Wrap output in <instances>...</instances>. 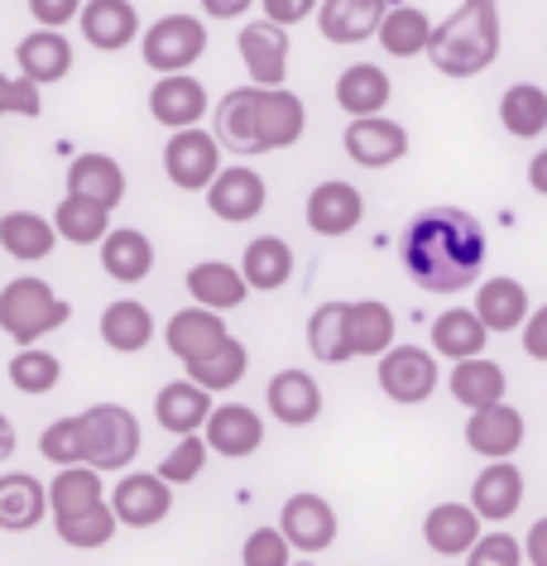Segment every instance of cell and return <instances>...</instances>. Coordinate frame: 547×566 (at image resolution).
<instances>
[{
	"label": "cell",
	"mask_w": 547,
	"mask_h": 566,
	"mask_svg": "<svg viewBox=\"0 0 547 566\" xmlns=\"http://www.w3.org/2000/svg\"><path fill=\"white\" fill-rule=\"evenodd\" d=\"M293 566H317V562H293Z\"/></svg>",
	"instance_id": "obj_59"
},
{
	"label": "cell",
	"mask_w": 547,
	"mask_h": 566,
	"mask_svg": "<svg viewBox=\"0 0 547 566\" xmlns=\"http://www.w3.org/2000/svg\"><path fill=\"white\" fill-rule=\"evenodd\" d=\"M389 73L380 63H350L341 77H336V106L346 111L350 120L356 116H385L389 106Z\"/></svg>",
	"instance_id": "obj_29"
},
{
	"label": "cell",
	"mask_w": 547,
	"mask_h": 566,
	"mask_svg": "<svg viewBox=\"0 0 547 566\" xmlns=\"http://www.w3.org/2000/svg\"><path fill=\"white\" fill-rule=\"evenodd\" d=\"M524 562H528V547L518 543L514 533H504V528L485 533L481 543L466 552V566H524Z\"/></svg>",
	"instance_id": "obj_49"
},
{
	"label": "cell",
	"mask_w": 547,
	"mask_h": 566,
	"mask_svg": "<svg viewBox=\"0 0 547 566\" xmlns=\"http://www.w3.org/2000/svg\"><path fill=\"white\" fill-rule=\"evenodd\" d=\"M260 96L264 87H231L227 96H221L217 106V139L227 145L231 154H270L264 149V135H260Z\"/></svg>",
	"instance_id": "obj_15"
},
{
	"label": "cell",
	"mask_w": 547,
	"mask_h": 566,
	"mask_svg": "<svg viewBox=\"0 0 547 566\" xmlns=\"http://www.w3.org/2000/svg\"><path fill=\"white\" fill-rule=\"evenodd\" d=\"M293 552H298V547L288 543V533L278 528V523H274V528L264 523V528H255V533L245 537L241 562L245 566H293Z\"/></svg>",
	"instance_id": "obj_48"
},
{
	"label": "cell",
	"mask_w": 547,
	"mask_h": 566,
	"mask_svg": "<svg viewBox=\"0 0 547 566\" xmlns=\"http://www.w3.org/2000/svg\"><path fill=\"white\" fill-rule=\"evenodd\" d=\"M77 447L96 471H125L139 457V422L120 403H92L87 413H77Z\"/></svg>",
	"instance_id": "obj_4"
},
{
	"label": "cell",
	"mask_w": 547,
	"mask_h": 566,
	"mask_svg": "<svg viewBox=\"0 0 547 566\" xmlns=\"http://www.w3.org/2000/svg\"><path fill=\"white\" fill-rule=\"evenodd\" d=\"M481 537H485V518L475 504L446 500V504H432L423 518V543H428V552H438V557H466Z\"/></svg>",
	"instance_id": "obj_12"
},
{
	"label": "cell",
	"mask_w": 547,
	"mask_h": 566,
	"mask_svg": "<svg viewBox=\"0 0 547 566\" xmlns=\"http://www.w3.org/2000/svg\"><path fill=\"white\" fill-rule=\"evenodd\" d=\"M139 53L154 73H188L207 53V24L198 15H164L145 30Z\"/></svg>",
	"instance_id": "obj_5"
},
{
	"label": "cell",
	"mask_w": 547,
	"mask_h": 566,
	"mask_svg": "<svg viewBox=\"0 0 547 566\" xmlns=\"http://www.w3.org/2000/svg\"><path fill=\"white\" fill-rule=\"evenodd\" d=\"M365 217V197L360 188H350L346 178H327V182H317L313 192H307V226H313L317 235H346V231H356Z\"/></svg>",
	"instance_id": "obj_18"
},
{
	"label": "cell",
	"mask_w": 547,
	"mask_h": 566,
	"mask_svg": "<svg viewBox=\"0 0 547 566\" xmlns=\"http://www.w3.org/2000/svg\"><path fill=\"white\" fill-rule=\"evenodd\" d=\"M385 15V0H322L317 24L327 44H365V39H380Z\"/></svg>",
	"instance_id": "obj_21"
},
{
	"label": "cell",
	"mask_w": 547,
	"mask_h": 566,
	"mask_svg": "<svg viewBox=\"0 0 547 566\" xmlns=\"http://www.w3.org/2000/svg\"><path fill=\"white\" fill-rule=\"evenodd\" d=\"M207 451H212V442H207V432L178 437V447L159 461V475H164V480H173V485H192V480L202 475V465H207Z\"/></svg>",
	"instance_id": "obj_47"
},
{
	"label": "cell",
	"mask_w": 547,
	"mask_h": 566,
	"mask_svg": "<svg viewBox=\"0 0 547 566\" xmlns=\"http://www.w3.org/2000/svg\"><path fill=\"white\" fill-rule=\"evenodd\" d=\"M442 77H481L499 59V0H461L428 49Z\"/></svg>",
	"instance_id": "obj_2"
},
{
	"label": "cell",
	"mask_w": 547,
	"mask_h": 566,
	"mask_svg": "<svg viewBox=\"0 0 547 566\" xmlns=\"http://www.w3.org/2000/svg\"><path fill=\"white\" fill-rule=\"evenodd\" d=\"M77 24H82V39L102 53H120L139 39V10L130 0H87Z\"/></svg>",
	"instance_id": "obj_19"
},
{
	"label": "cell",
	"mask_w": 547,
	"mask_h": 566,
	"mask_svg": "<svg viewBox=\"0 0 547 566\" xmlns=\"http://www.w3.org/2000/svg\"><path fill=\"white\" fill-rule=\"evenodd\" d=\"M188 293H192V303L231 313V307H241L255 289H250L245 269H231L227 260H202V264L188 269Z\"/></svg>",
	"instance_id": "obj_25"
},
{
	"label": "cell",
	"mask_w": 547,
	"mask_h": 566,
	"mask_svg": "<svg viewBox=\"0 0 547 566\" xmlns=\"http://www.w3.org/2000/svg\"><path fill=\"white\" fill-rule=\"evenodd\" d=\"M278 528L288 533V543L303 552V557H317L336 543V509L322 500V494H288L284 509H278Z\"/></svg>",
	"instance_id": "obj_10"
},
{
	"label": "cell",
	"mask_w": 547,
	"mask_h": 566,
	"mask_svg": "<svg viewBox=\"0 0 547 566\" xmlns=\"http://www.w3.org/2000/svg\"><path fill=\"white\" fill-rule=\"evenodd\" d=\"M212 413H217L212 389H202L198 379H173V385H164L159 399H154V418H159V428L173 432V437L207 432Z\"/></svg>",
	"instance_id": "obj_17"
},
{
	"label": "cell",
	"mask_w": 547,
	"mask_h": 566,
	"mask_svg": "<svg viewBox=\"0 0 547 566\" xmlns=\"http://www.w3.org/2000/svg\"><path fill=\"white\" fill-rule=\"evenodd\" d=\"M346 145V159L360 164V168H389L409 154V130L399 120H385V116H356L341 135Z\"/></svg>",
	"instance_id": "obj_11"
},
{
	"label": "cell",
	"mask_w": 547,
	"mask_h": 566,
	"mask_svg": "<svg viewBox=\"0 0 547 566\" xmlns=\"http://www.w3.org/2000/svg\"><path fill=\"white\" fill-rule=\"evenodd\" d=\"M63 379V360L49 356V350L39 346H20L15 356H10V385L20 394H53Z\"/></svg>",
	"instance_id": "obj_45"
},
{
	"label": "cell",
	"mask_w": 547,
	"mask_h": 566,
	"mask_svg": "<svg viewBox=\"0 0 547 566\" xmlns=\"http://www.w3.org/2000/svg\"><path fill=\"white\" fill-rule=\"evenodd\" d=\"M245 370H250V350H245V342H231L217 350V356H207V360H198V365H188V379H198L202 389H231V385H241L245 379Z\"/></svg>",
	"instance_id": "obj_46"
},
{
	"label": "cell",
	"mask_w": 547,
	"mask_h": 566,
	"mask_svg": "<svg viewBox=\"0 0 547 566\" xmlns=\"http://www.w3.org/2000/svg\"><path fill=\"white\" fill-rule=\"evenodd\" d=\"M475 313L485 317V327L504 336V332H524L528 317H533V303H528V289L518 279H485L481 293H475Z\"/></svg>",
	"instance_id": "obj_26"
},
{
	"label": "cell",
	"mask_w": 547,
	"mask_h": 566,
	"mask_svg": "<svg viewBox=\"0 0 547 566\" xmlns=\"http://www.w3.org/2000/svg\"><path fill=\"white\" fill-rule=\"evenodd\" d=\"M241 63L250 67L255 87H284L288 77V30L264 15L260 24L241 30Z\"/></svg>",
	"instance_id": "obj_16"
},
{
	"label": "cell",
	"mask_w": 547,
	"mask_h": 566,
	"mask_svg": "<svg viewBox=\"0 0 547 566\" xmlns=\"http://www.w3.org/2000/svg\"><path fill=\"white\" fill-rule=\"evenodd\" d=\"M116 523L120 514L106 504H96V509H82V514L73 518H53V528H59V537L67 547H77V552H96V547H106L111 537H116Z\"/></svg>",
	"instance_id": "obj_44"
},
{
	"label": "cell",
	"mask_w": 547,
	"mask_h": 566,
	"mask_svg": "<svg viewBox=\"0 0 547 566\" xmlns=\"http://www.w3.org/2000/svg\"><path fill=\"white\" fill-rule=\"evenodd\" d=\"M485 317L475 313V307H446V313L432 322V350L446 360H471V356H485V342H490Z\"/></svg>",
	"instance_id": "obj_27"
},
{
	"label": "cell",
	"mask_w": 547,
	"mask_h": 566,
	"mask_svg": "<svg viewBox=\"0 0 547 566\" xmlns=\"http://www.w3.org/2000/svg\"><path fill=\"white\" fill-rule=\"evenodd\" d=\"M307 350L322 365H346L356 356L350 346V322H346V303H322L313 317H307Z\"/></svg>",
	"instance_id": "obj_40"
},
{
	"label": "cell",
	"mask_w": 547,
	"mask_h": 566,
	"mask_svg": "<svg viewBox=\"0 0 547 566\" xmlns=\"http://www.w3.org/2000/svg\"><path fill=\"white\" fill-rule=\"evenodd\" d=\"M102 269L116 283H139L149 279L154 269V245L145 231H135V226H116L106 240H102Z\"/></svg>",
	"instance_id": "obj_34"
},
{
	"label": "cell",
	"mask_w": 547,
	"mask_h": 566,
	"mask_svg": "<svg viewBox=\"0 0 547 566\" xmlns=\"http://www.w3.org/2000/svg\"><path fill=\"white\" fill-rule=\"evenodd\" d=\"M346 322H350V346H356V356L380 360L385 350H395V313H389L380 298L346 303Z\"/></svg>",
	"instance_id": "obj_39"
},
{
	"label": "cell",
	"mask_w": 547,
	"mask_h": 566,
	"mask_svg": "<svg viewBox=\"0 0 547 566\" xmlns=\"http://www.w3.org/2000/svg\"><path fill=\"white\" fill-rule=\"evenodd\" d=\"M15 63H20L24 77H34L39 87H49V82H63L73 73V44L63 39V30H34L15 44Z\"/></svg>",
	"instance_id": "obj_28"
},
{
	"label": "cell",
	"mask_w": 547,
	"mask_h": 566,
	"mask_svg": "<svg viewBox=\"0 0 547 566\" xmlns=\"http://www.w3.org/2000/svg\"><path fill=\"white\" fill-rule=\"evenodd\" d=\"M432 34L438 30H432V20L418 6H395L380 24V44L389 59H418L423 49H432Z\"/></svg>",
	"instance_id": "obj_43"
},
{
	"label": "cell",
	"mask_w": 547,
	"mask_h": 566,
	"mask_svg": "<svg viewBox=\"0 0 547 566\" xmlns=\"http://www.w3.org/2000/svg\"><path fill=\"white\" fill-rule=\"evenodd\" d=\"M111 509L120 514L125 528H154L173 509V480H164L159 471H130L111 490Z\"/></svg>",
	"instance_id": "obj_8"
},
{
	"label": "cell",
	"mask_w": 547,
	"mask_h": 566,
	"mask_svg": "<svg viewBox=\"0 0 547 566\" xmlns=\"http://www.w3.org/2000/svg\"><path fill=\"white\" fill-rule=\"evenodd\" d=\"M241 269H245V279H250V289H255V293L284 289V283L293 279V250H288V240L255 235L245 245V254H241Z\"/></svg>",
	"instance_id": "obj_36"
},
{
	"label": "cell",
	"mask_w": 547,
	"mask_h": 566,
	"mask_svg": "<svg viewBox=\"0 0 547 566\" xmlns=\"http://www.w3.org/2000/svg\"><path fill=\"white\" fill-rule=\"evenodd\" d=\"M270 399V418L284 422V428H307V422L322 418V389L307 370H278L264 389Z\"/></svg>",
	"instance_id": "obj_22"
},
{
	"label": "cell",
	"mask_w": 547,
	"mask_h": 566,
	"mask_svg": "<svg viewBox=\"0 0 547 566\" xmlns=\"http://www.w3.org/2000/svg\"><path fill=\"white\" fill-rule=\"evenodd\" d=\"M250 6H255V0H202V10L212 20H241Z\"/></svg>",
	"instance_id": "obj_56"
},
{
	"label": "cell",
	"mask_w": 547,
	"mask_h": 566,
	"mask_svg": "<svg viewBox=\"0 0 547 566\" xmlns=\"http://www.w3.org/2000/svg\"><path fill=\"white\" fill-rule=\"evenodd\" d=\"M452 399L461 408H490V403H499L504 399V389H509V379H504V370L495 360H485V356H471V360H456V370H452Z\"/></svg>",
	"instance_id": "obj_38"
},
{
	"label": "cell",
	"mask_w": 547,
	"mask_h": 566,
	"mask_svg": "<svg viewBox=\"0 0 547 566\" xmlns=\"http://www.w3.org/2000/svg\"><path fill=\"white\" fill-rule=\"evenodd\" d=\"M524 547H528V566H547V518L533 523L528 537H524Z\"/></svg>",
	"instance_id": "obj_55"
},
{
	"label": "cell",
	"mask_w": 547,
	"mask_h": 566,
	"mask_svg": "<svg viewBox=\"0 0 547 566\" xmlns=\"http://www.w3.org/2000/svg\"><path fill=\"white\" fill-rule=\"evenodd\" d=\"M524 432H528V422L518 408L509 403H490V408H471V418H466V447L471 451H481L485 461H509L518 447H524Z\"/></svg>",
	"instance_id": "obj_13"
},
{
	"label": "cell",
	"mask_w": 547,
	"mask_h": 566,
	"mask_svg": "<svg viewBox=\"0 0 547 566\" xmlns=\"http://www.w3.org/2000/svg\"><path fill=\"white\" fill-rule=\"evenodd\" d=\"M39 451L53 461V465H77L82 461V447H77V418H59L39 432Z\"/></svg>",
	"instance_id": "obj_50"
},
{
	"label": "cell",
	"mask_w": 547,
	"mask_h": 566,
	"mask_svg": "<svg viewBox=\"0 0 547 566\" xmlns=\"http://www.w3.org/2000/svg\"><path fill=\"white\" fill-rule=\"evenodd\" d=\"M221 139L188 125V130H173V139L164 145V174L173 188L182 192H207L221 174Z\"/></svg>",
	"instance_id": "obj_6"
},
{
	"label": "cell",
	"mask_w": 547,
	"mask_h": 566,
	"mask_svg": "<svg viewBox=\"0 0 547 566\" xmlns=\"http://www.w3.org/2000/svg\"><path fill=\"white\" fill-rule=\"evenodd\" d=\"M264 202H270V188H264V178L255 174V168L245 164H231L221 168L217 182L207 188V207H212V217L241 226V221H255Z\"/></svg>",
	"instance_id": "obj_14"
},
{
	"label": "cell",
	"mask_w": 547,
	"mask_h": 566,
	"mask_svg": "<svg viewBox=\"0 0 547 566\" xmlns=\"http://www.w3.org/2000/svg\"><path fill=\"white\" fill-rule=\"evenodd\" d=\"M207 442H212V451H221V457L245 461V457H255L264 442V418L245 403H221L212 422H207Z\"/></svg>",
	"instance_id": "obj_24"
},
{
	"label": "cell",
	"mask_w": 547,
	"mask_h": 566,
	"mask_svg": "<svg viewBox=\"0 0 547 566\" xmlns=\"http://www.w3.org/2000/svg\"><path fill=\"white\" fill-rule=\"evenodd\" d=\"M82 6H87V0H30V15L44 24V30H59V24L82 15Z\"/></svg>",
	"instance_id": "obj_52"
},
{
	"label": "cell",
	"mask_w": 547,
	"mask_h": 566,
	"mask_svg": "<svg viewBox=\"0 0 547 566\" xmlns=\"http://www.w3.org/2000/svg\"><path fill=\"white\" fill-rule=\"evenodd\" d=\"M53 226H59V235L73 240V245H102V240L111 235V207L67 192L59 202V211H53Z\"/></svg>",
	"instance_id": "obj_42"
},
{
	"label": "cell",
	"mask_w": 547,
	"mask_h": 566,
	"mask_svg": "<svg viewBox=\"0 0 547 566\" xmlns=\"http://www.w3.org/2000/svg\"><path fill=\"white\" fill-rule=\"evenodd\" d=\"M303 130H307L303 96H293L288 87H264V96H260V135H264V149L298 145Z\"/></svg>",
	"instance_id": "obj_33"
},
{
	"label": "cell",
	"mask_w": 547,
	"mask_h": 566,
	"mask_svg": "<svg viewBox=\"0 0 547 566\" xmlns=\"http://www.w3.org/2000/svg\"><path fill=\"white\" fill-rule=\"evenodd\" d=\"M102 342L116 350V356H135V350H145L154 342V317L145 303L135 298H116L102 313Z\"/></svg>",
	"instance_id": "obj_35"
},
{
	"label": "cell",
	"mask_w": 547,
	"mask_h": 566,
	"mask_svg": "<svg viewBox=\"0 0 547 566\" xmlns=\"http://www.w3.org/2000/svg\"><path fill=\"white\" fill-rule=\"evenodd\" d=\"M59 240V226L49 217H34V211H10L0 221V245H6L10 260H49Z\"/></svg>",
	"instance_id": "obj_37"
},
{
	"label": "cell",
	"mask_w": 547,
	"mask_h": 566,
	"mask_svg": "<svg viewBox=\"0 0 547 566\" xmlns=\"http://www.w3.org/2000/svg\"><path fill=\"white\" fill-rule=\"evenodd\" d=\"M67 317H73V307L44 279H10L0 293V327L15 346H39V336L59 332Z\"/></svg>",
	"instance_id": "obj_3"
},
{
	"label": "cell",
	"mask_w": 547,
	"mask_h": 566,
	"mask_svg": "<svg viewBox=\"0 0 547 566\" xmlns=\"http://www.w3.org/2000/svg\"><path fill=\"white\" fill-rule=\"evenodd\" d=\"M499 125L514 139H538L547 130V92L538 82H514V87L499 96Z\"/></svg>",
	"instance_id": "obj_41"
},
{
	"label": "cell",
	"mask_w": 547,
	"mask_h": 566,
	"mask_svg": "<svg viewBox=\"0 0 547 566\" xmlns=\"http://www.w3.org/2000/svg\"><path fill=\"white\" fill-rule=\"evenodd\" d=\"M524 356L528 360H547V303L533 307V317L524 327Z\"/></svg>",
	"instance_id": "obj_54"
},
{
	"label": "cell",
	"mask_w": 547,
	"mask_h": 566,
	"mask_svg": "<svg viewBox=\"0 0 547 566\" xmlns=\"http://www.w3.org/2000/svg\"><path fill=\"white\" fill-rule=\"evenodd\" d=\"M49 504H53V518H73V514H82V509L106 504L102 471H96V465H87V461L59 465V475L49 480Z\"/></svg>",
	"instance_id": "obj_32"
},
{
	"label": "cell",
	"mask_w": 547,
	"mask_h": 566,
	"mask_svg": "<svg viewBox=\"0 0 547 566\" xmlns=\"http://www.w3.org/2000/svg\"><path fill=\"white\" fill-rule=\"evenodd\" d=\"M403 269L428 293H461L485 269V226L466 207H428L403 226Z\"/></svg>",
	"instance_id": "obj_1"
},
{
	"label": "cell",
	"mask_w": 547,
	"mask_h": 566,
	"mask_svg": "<svg viewBox=\"0 0 547 566\" xmlns=\"http://www.w3.org/2000/svg\"><path fill=\"white\" fill-rule=\"evenodd\" d=\"M10 451H15V428L6 422V432H0V457H10Z\"/></svg>",
	"instance_id": "obj_58"
},
{
	"label": "cell",
	"mask_w": 547,
	"mask_h": 566,
	"mask_svg": "<svg viewBox=\"0 0 547 566\" xmlns=\"http://www.w3.org/2000/svg\"><path fill=\"white\" fill-rule=\"evenodd\" d=\"M44 514H53V504H49V490L39 485L34 475H24V471L0 475V528L24 533V528H34Z\"/></svg>",
	"instance_id": "obj_30"
},
{
	"label": "cell",
	"mask_w": 547,
	"mask_h": 566,
	"mask_svg": "<svg viewBox=\"0 0 547 566\" xmlns=\"http://www.w3.org/2000/svg\"><path fill=\"white\" fill-rule=\"evenodd\" d=\"M471 504L481 509L485 523H504L518 514V504H524V471H518L514 461H490L481 475H475L471 485Z\"/></svg>",
	"instance_id": "obj_23"
},
{
	"label": "cell",
	"mask_w": 547,
	"mask_h": 566,
	"mask_svg": "<svg viewBox=\"0 0 547 566\" xmlns=\"http://www.w3.org/2000/svg\"><path fill=\"white\" fill-rule=\"evenodd\" d=\"M380 389L403 408L428 403L432 389H438V350H423V346L385 350L380 356Z\"/></svg>",
	"instance_id": "obj_7"
},
{
	"label": "cell",
	"mask_w": 547,
	"mask_h": 566,
	"mask_svg": "<svg viewBox=\"0 0 547 566\" xmlns=\"http://www.w3.org/2000/svg\"><path fill=\"white\" fill-rule=\"evenodd\" d=\"M0 111H10V116H39L44 111V102H39V82L34 77H10L6 82V102H0Z\"/></svg>",
	"instance_id": "obj_51"
},
{
	"label": "cell",
	"mask_w": 547,
	"mask_h": 566,
	"mask_svg": "<svg viewBox=\"0 0 547 566\" xmlns=\"http://www.w3.org/2000/svg\"><path fill=\"white\" fill-rule=\"evenodd\" d=\"M164 342H168V350H173L182 365H198L207 356H217V350L231 342V332H227V322H221L217 307L198 303V307H182V313L168 317Z\"/></svg>",
	"instance_id": "obj_9"
},
{
	"label": "cell",
	"mask_w": 547,
	"mask_h": 566,
	"mask_svg": "<svg viewBox=\"0 0 547 566\" xmlns=\"http://www.w3.org/2000/svg\"><path fill=\"white\" fill-rule=\"evenodd\" d=\"M149 116L168 130H188L207 116V87L188 73H164L149 92Z\"/></svg>",
	"instance_id": "obj_20"
},
{
	"label": "cell",
	"mask_w": 547,
	"mask_h": 566,
	"mask_svg": "<svg viewBox=\"0 0 547 566\" xmlns=\"http://www.w3.org/2000/svg\"><path fill=\"white\" fill-rule=\"evenodd\" d=\"M313 10H322V0H264V15L274 24H298L313 15Z\"/></svg>",
	"instance_id": "obj_53"
},
{
	"label": "cell",
	"mask_w": 547,
	"mask_h": 566,
	"mask_svg": "<svg viewBox=\"0 0 547 566\" xmlns=\"http://www.w3.org/2000/svg\"><path fill=\"white\" fill-rule=\"evenodd\" d=\"M528 188L547 197V149L533 154V164H528Z\"/></svg>",
	"instance_id": "obj_57"
},
{
	"label": "cell",
	"mask_w": 547,
	"mask_h": 566,
	"mask_svg": "<svg viewBox=\"0 0 547 566\" xmlns=\"http://www.w3.org/2000/svg\"><path fill=\"white\" fill-rule=\"evenodd\" d=\"M67 192L92 197V202L116 211L125 202V168L111 154H77L73 168H67Z\"/></svg>",
	"instance_id": "obj_31"
}]
</instances>
